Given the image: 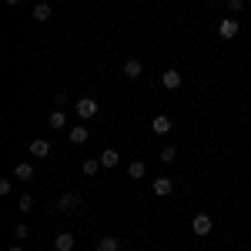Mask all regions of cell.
<instances>
[{"label":"cell","instance_id":"9a60e30c","mask_svg":"<svg viewBox=\"0 0 251 251\" xmlns=\"http://www.w3.org/2000/svg\"><path fill=\"white\" fill-rule=\"evenodd\" d=\"M97 251H121V241H117L114 234H107V238L97 241Z\"/></svg>","mask_w":251,"mask_h":251},{"label":"cell","instance_id":"e0dca14e","mask_svg":"<svg viewBox=\"0 0 251 251\" xmlns=\"http://www.w3.org/2000/svg\"><path fill=\"white\" fill-rule=\"evenodd\" d=\"M47 124H50L54 131H64V127H67V117H64V111H54V114L47 117Z\"/></svg>","mask_w":251,"mask_h":251},{"label":"cell","instance_id":"7c38bea8","mask_svg":"<svg viewBox=\"0 0 251 251\" xmlns=\"http://www.w3.org/2000/svg\"><path fill=\"white\" fill-rule=\"evenodd\" d=\"M141 71H144V67H141V60H137V57H127V60H124V74H127L131 80L141 77Z\"/></svg>","mask_w":251,"mask_h":251},{"label":"cell","instance_id":"603a6c76","mask_svg":"<svg viewBox=\"0 0 251 251\" xmlns=\"http://www.w3.org/2000/svg\"><path fill=\"white\" fill-rule=\"evenodd\" d=\"M10 191H14V184H10V181L3 177V181H0V194H10Z\"/></svg>","mask_w":251,"mask_h":251},{"label":"cell","instance_id":"30bf717a","mask_svg":"<svg viewBox=\"0 0 251 251\" xmlns=\"http://www.w3.org/2000/svg\"><path fill=\"white\" fill-rule=\"evenodd\" d=\"M144 174H148V164H144V161H131V164H127V177H131V181H141Z\"/></svg>","mask_w":251,"mask_h":251},{"label":"cell","instance_id":"8fae6325","mask_svg":"<svg viewBox=\"0 0 251 251\" xmlns=\"http://www.w3.org/2000/svg\"><path fill=\"white\" fill-rule=\"evenodd\" d=\"M151 131H154L157 137H161V134H168V131H171V121H168L164 114H157L154 121H151Z\"/></svg>","mask_w":251,"mask_h":251},{"label":"cell","instance_id":"5bb4252c","mask_svg":"<svg viewBox=\"0 0 251 251\" xmlns=\"http://www.w3.org/2000/svg\"><path fill=\"white\" fill-rule=\"evenodd\" d=\"M100 168H104V164H100V157H87V161L80 164V171L87 174V177H94V174L100 171Z\"/></svg>","mask_w":251,"mask_h":251},{"label":"cell","instance_id":"4fadbf2b","mask_svg":"<svg viewBox=\"0 0 251 251\" xmlns=\"http://www.w3.org/2000/svg\"><path fill=\"white\" fill-rule=\"evenodd\" d=\"M100 164L104 168H117L121 164V154H117L114 148H107V151H100Z\"/></svg>","mask_w":251,"mask_h":251},{"label":"cell","instance_id":"277c9868","mask_svg":"<svg viewBox=\"0 0 251 251\" xmlns=\"http://www.w3.org/2000/svg\"><path fill=\"white\" fill-rule=\"evenodd\" d=\"M238 30H241V24H238V20H221V24H218V34H221V37L225 40H231V37H238Z\"/></svg>","mask_w":251,"mask_h":251},{"label":"cell","instance_id":"52a82bcc","mask_svg":"<svg viewBox=\"0 0 251 251\" xmlns=\"http://www.w3.org/2000/svg\"><path fill=\"white\" fill-rule=\"evenodd\" d=\"M30 154H34V157H50V154H54V148H50L44 137H37V141H30Z\"/></svg>","mask_w":251,"mask_h":251},{"label":"cell","instance_id":"cb8c5ba5","mask_svg":"<svg viewBox=\"0 0 251 251\" xmlns=\"http://www.w3.org/2000/svg\"><path fill=\"white\" fill-rule=\"evenodd\" d=\"M3 3H7V7H17V3H20V0H3Z\"/></svg>","mask_w":251,"mask_h":251},{"label":"cell","instance_id":"2e32d148","mask_svg":"<svg viewBox=\"0 0 251 251\" xmlns=\"http://www.w3.org/2000/svg\"><path fill=\"white\" fill-rule=\"evenodd\" d=\"M71 144H87V137H91V131L87 127H71Z\"/></svg>","mask_w":251,"mask_h":251},{"label":"cell","instance_id":"7a4b0ae2","mask_svg":"<svg viewBox=\"0 0 251 251\" xmlns=\"http://www.w3.org/2000/svg\"><path fill=\"white\" fill-rule=\"evenodd\" d=\"M74 111H77V117H84V121H91V117L100 111V104H97L94 97H80L77 104H74Z\"/></svg>","mask_w":251,"mask_h":251},{"label":"cell","instance_id":"44dd1931","mask_svg":"<svg viewBox=\"0 0 251 251\" xmlns=\"http://www.w3.org/2000/svg\"><path fill=\"white\" fill-rule=\"evenodd\" d=\"M14 234L24 241V238H30V228H27V225H17V228H14Z\"/></svg>","mask_w":251,"mask_h":251},{"label":"cell","instance_id":"8992f818","mask_svg":"<svg viewBox=\"0 0 251 251\" xmlns=\"http://www.w3.org/2000/svg\"><path fill=\"white\" fill-rule=\"evenodd\" d=\"M74 245H77V238H74L71 231H60L57 238H54V248L57 251H74Z\"/></svg>","mask_w":251,"mask_h":251},{"label":"cell","instance_id":"9c48e42d","mask_svg":"<svg viewBox=\"0 0 251 251\" xmlns=\"http://www.w3.org/2000/svg\"><path fill=\"white\" fill-rule=\"evenodd\" d=\"M14 177H17V181H30V177H34V164H30V161H20L17 168H14Z\"/></svg>","mask_w":251,"mask_h":251},{"label":"cell","instance_id":"ffe728a7","mask_svg":"<svg viewBox=\"0 0 251 251\" xmlns=\"http://www.w3.org/2000/svg\"><path fill=\"white\" fill-rule=\"evenodd\" d=\"M20 211H34V198L30 194H20V204H17Z\"/></svg>","mask_w":251,"mask_h":251},{"label":"cell","instance_id":"6da1fadb","mask_svg":"<svg viewBox=\"0 0 251 251\" xmlns=\"http://www.w3.org/2000/svg\"><path fill=\"white\" fill-rule=\"evenodd\" d=\"M57 211H64V214H80L84 211V198L80 194H60V201H57Z\"/></svg>","mask_w":251,"mask_h":251},{"label":"cell","instance_id":"5b68a950","mask_svg":"<svg viewBox=\"0 0 251 251\" xmlns=\"http://www.w3.org/2000/svg\"><path fill=\"white\" fill-rule=\"evenodd\" d=\"M161 84H164L168 91H177V87H181V71H174V67H168V71L161 74Z\"/></svg>","mask_w":251,"mask_h":251},{"label":"cell","instance_id":"d6986e66","mask_svg":"<svg viewBox=\"0 0 251 251\" xmlns=\"http://www.w3.org/2000/svg\"><path fill=\"white\" fill-rule=\"evenodd\" d=\"M161 161H168V164H171V161H177V148H171V144H168V148H164V151H161Z\"/></svg>","mask_w":251,"mask_h":251},{"label":"cell","instance_id":"3957f363","mask_svg":"<svg viewBox=\"0 0 251 251\" xmlns=\"http://www.w3.org/2000/svg\"><path fill=\"white\" fill-rule=\"evenodd\" d=\"M211 218H208V214L201 211V214H194V221H191V231L198 234V238H204V234H211Z\"/></svg>","mask_w":251,"mask_h":251},{"label":"cell","instance_id":"ba28073f","mask_svg":"<svg viewBox=\"0 0 251 251\" xmlns=\"http://www.w3.org/2000/svg\"><path fill=\"white\" fill-rule=\"evenodd\" d=\"M171 191H174V181H171V177H154V194H157V198H168Z\"/></svg>","mask_w":251,"mask_h":251},{"label":"cell","instance_id":"ac0fdd59","mask_svg":"<svg viewBox=\"0 0 251 251\" xmlns=\"http://www.w3.org/2000/svg\"><path fill=\"white\" fill-rule=\"evenodd\" d=\"M50 14H54L50 3H37V7H34V20H50Z\"/></svg>","mask_w":251,"mask_h":251},{"label":"cell","instance_id":"d4e9b609","mask_svg":"<svg viewBox=\"0 0 251 251\" xmlns=\"http://www.w3.org/2000/svg\"><path fill=\"white\" fill-rule=\"evenodd\" d=\"M10 251H24V248H10Z\"/></svg>","mask_w":251,"mask_h":251},{"label":"cell","instance_id":"7402d4cb","mask_svg":"<svg viewBox=\"0 0 251 251\" xmlns=\"http://www.w3.org/2000/svg\"><path fill=\"white\" fill-rule=\"evenodd\" d=\"M228 10L238 14V10H245V0H228Z\"/></svg>","mask_w":251,"mask_h":251}]
</instances>
